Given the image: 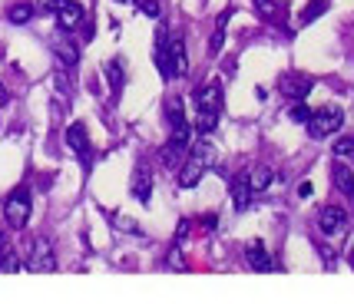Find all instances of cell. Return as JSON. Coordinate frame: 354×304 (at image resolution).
<instances>
[{
	"label": "cell",
	"mask_w": 354,
	"mask_h": 304,
	"mask_svg": "<svg viewBox=\"0 0 354 304\" xmlns=\"http://www.w3.org/2000/svg\"><path fill=\"white\" fill-rule=\"evenodd\" d=\"M205 166H212V146L209 142H199L196 149L189 152V159L183 162L179 169V185L183 189H196L202 182V175H205Z\"/></svg>",
	"instance_id": "1"
},
{
	"label": "cell",
	"mask_w": 354,
	"mask_h": 304,
	"mask_svg": "<svg viewBox=\"0 0 354 304\" xmlns=\"http://www.w3.org/2000/svg\"><path fill=\"white\" fill-rule=\"evenodd\" d=\"M30 212H33V198H30V189H27V185L14 189L10 196L3 198V215H7V225L17 228V231H20V228H27Z\"/></svg>",
	"instance_id": "2"
},
{
	"label": "cell",
	"mask_w": 354,
	"mask_h": 304,
	"mask_svg": "<svg viewBox=\"0 0 354 304\" xmlns=\"http://www.w3.org/2000/svg\"><path fill=\"white\" fill-rule=\"evenodd\" d=\"M308 133L311 139H328V136H335L341 126H344V113H341L338 106H322V109H315L308 116Z\"/></svg>",
	"instance_id": "3"
},
{
	"label": "cell",
	"mask_w": 354,
	"mask_h": 304,
	"mask_svg": "<svg viewBox=\"0 0 354 304\" xmlns=\"http://www.w3.org/2000/svg\"><path fill=\"white\" fill-rule=\"evenodd\" d=\"M278 90H281V96H288V99H305L311 90H315V76L301 73V70H288V73L278 76Z\"/></svg>",
	"instance_id": "4"
},
{
	"label": "cell",
	"mask_w": 354,
	"mask_h": 304,
	"mask_svg": "<svg viewBox=\"0 0 354 304\" xmlns=\"http://www.w3.org/2000/svg\"><path fill=\"white\" fill-rule=\"evenodd\" d=\"M27 268H30V272H40V274L57 272V255H53V245L46 242V238H37V242L30 245V261H27Z\"/></svg>",
	"instance_id": "5"
},
{
	"label": "cell",
	"mask_w": 354,
	"mask_h": 304,
	"mask_svg": "<svg viewBox=\"0 0 354 304\" xmlns=\"http://www.w3.org/2000/svg\"><path fill=\"white\" fill-rule=\"evenodd\" d=\"M66 146H70V149L83 159V166H90V162H93L90 136H86V126H83V122H70V126H66Z\"/></svg>",
	"instance_id": "6"
},
{
	"label": "cell",
	"mask_w": 354,
	"mask_h": 304,
	"mask_svg": "<svg viewBox=\"0 0 354 304\" xmlns=\"http://www.w3.org/2000/svg\"><path fill=\"white\" fill-rule=\"evenodd\" d=\"M318 228H322V235H338L348 228V212L341 205H324L318 215Z\"/></svg>",
	"instance_id": "7"
},
{
	"label": "cell",
	"mask_w": 354,
	"mask_h": 304,
	"mask_svg": "<svg viewBox=\"0 0 354 304\" xmlns=\"http://www.w3.org/2000/svg\"><path fill=\"white\" fill-rule=\"evenodd\" d=\"M86 20V10L73 3V0H63L60 7H57V23H60V30H77L80 23Z\"/></svg>",
	"instance_id": "8"
},
{
	"label": "cell",
	"mask_w": 354,
	"mask_h": 304,
	"mask_svg": "<svg viewBox=\"0 0 354 304\" xmlns=\"http://www.w3.org/2000/svg\"><path fill=\"white\" fill-rule=\"evenodd\" d=\"M196 106H199V113H218L222 109V86L218 83H205L196 93Z\"/></svg>",
	"instance_id": "9"
},
{
	"label": "cell",
	"mask_w": 354,
	"mask_h": 304,
	"mask_svg": "<svg viewBox=\"0 0 354 304\" xmlns=\"http://www.w3.org/2000/svg\"><path fill=\"white\" fill-rule=\"evenodd\" d=\"M252 185H248V172H239L235 179H232V205H235V212H245L248 202H252Z\"/></svg>",
	"instance_id": "10"
},
{
	"label": "cell",
	"mask_w": 354,
	"mask_h": 304,
	"mask_svg": "<svg viewBox=\"0 0 354 304\" xmlns=\"http://www.w3.org/2000/svg\"><path fill=\"white\" fill-rule=\"evenodd\" d=\"M166 116H169V129H172V136H185L189 139V120H185V113H183V99H176L172 96L169 103H166Z\"/></svg>",
	"instance_id": "11"
},
{
	"label": "cell",
	"mask_w": 354,
	"mask_h": 304,
	"mask_svg": "<svg viewBox=\"0 0 354 304\" xmlns=\"http://www.w3.org/2000/svg\"><path fill=\"white\" fill-rule=\"evenodd\" d=\"M129 189H133V198L146 205V202L153 198V172L146 166H139L136 172H133V185H129Z\"/></svg>",
	"instance_id": "12"
},
{
	"label": "cell",
	"mask_w": 354,
	"mask_h": 304,
	"mask_svg": "<svg viewBox=\"0 0 354 304\" xmlns=\"http://www.w3.org/2000/svg\"><path fill=\"white\" fill-rule=\"evenodd\" d=\"M245 261H248V268H252V272H272V268H275V261H272V255L265 251L262 242L248 245V248H245Z\"/></svg>",
	"instance_id": "13"
},
{
	"label": "cell",
	"mask_w": 354,
	"mask_h": 304,
	"mask_svg": "<svg viewBox=\"0 0 354 304\" xmlns=\"http://www.w3.org/2000/svg\"><path fill=\"white\" fill-rule=\"evenodd\" d=\"M156 66H159V76L162 79H172V70H169V33L159 27V33H156Z\"/></svg>",
	"instance_id": "14"
},
{
	"label": "cell",
	"mask_w": 354,
	"mask_h": 304,
	"mask_svg": "<svg viewBox=\"0 0 354 304\" xmlns=\"http://www.w3.org/2000/svg\"><path fill=\"white\" fill-rule=\"evenodd\" d=\"M169 70H172V79L176 76H185L189 73V57H185V44L176 37H169Z\"/></svg>",
	"instance_id": "15"
},
{
	"label": "cell",
	"mask_w": 354,
	"mask_h": 304,
	"mask_svg": "<svg viewBox=\"0 0 354 304\" xmlns=\"http://www.w3.org/2000/svg\"><path fill=\"white\" fill-rule=\"evenodd\" d=\"M185 155H189V139L185 136H169L166 149H162V162H166V166H179Z\"/></svg>",
	"instance_id": "16"
},
{
	"label": "cell",
	"mask_w": 354,
	"mask_h": 304,
	"mask_svg": "<svg viewBox=\"0 0 354 304\" xmlns=\"http://www.w3.org/2000/svg\"><path fill=\"white\" fill-rule=\"evenodd\" d=\"M53 53H57V60H60L63 70L77 66V60H80L77 44H73V40H66V37H57V40H53Z\"/></svg>",
	"instance_id": "17"
},
{
	"label": "cell",
	"mask_w": 354,
	"mask_h": 304,
	"mask_svg": "<svg viewBox=\"0 0 354 304\" xmlns=\"http://www.w3.org/2000/svg\"><path fill=\"white\" fill-rule=\"evenodd\" d=\"M331 182H335V189H338L344 198H354V172L348 166L335 162V169H331Z\"/></svg>",
	"instance_id": "18"
},
{
	"label": "cell",
	"mask_w": 354,
	"mask_h": 304,
	"mask_svg": "<svg viewBox=\"0 0 354 304\" xmlns=\"http://www.w3.org/2000/svg\"><path fill=\"white\" fill-rule=\"evenodd\" d=\"M272 179H275V172H272L268 166L248 169V185H252V192H265V189L272 185Z\"/></svg>",
	"instance_id": "19"
},
{
	"label": "cell",
	"mask_w": 354,
	"mask_h": 304,
	"mask_svg": "<svg viewBox=\"0 0 354 304\" xmlns=\"http://www.w3.org/2000/svg\"><path fill=\"white\" fill-rule=\"evenodd\" d=\"M106 79H109V86H113V93L123 90V60H109L106 63Z\"/></svg>",
	"instance_id": "20"
},
{
	"label": "cell",
	"mask_w": 354,
	"mask_h": 304,
	"mask_svg": "<svg viewBox=\"0 0 354 304\" xmlns=\"http://www.w3.org/2000/svg\"><path fill=\"white\" fill-rule=\"evenodd\" d=\"M324 10H328V0H308L305 10H301V23H315Z\"/></svg>",
	"instance_id": "21"
},
{
	"label": "cell",
	"mask_w": 354,
	"mask_h": 304,
	"mask_svg": "<svg viewBox=\"0 0 354 304\" xmlns=\"http://www.w3.org/2000/svg\"><path fill=\"white\" fill-rule=\"evenodd\" d=\"M218 126V113H199L196 116V129H199L202 136H212Z\"/></svg>",
	"instance_id": "22"
},
{
	"label": "cell",
	"mask_w": 354,
	"mask_h": 304,
	"mask_svg": "<svg viewBox=\"0 0 354 304\" xmlns=\"http://www.w3.org/2000/svg\"><path fill=\"white\" fill-rule=\"evenodd\" d=\"M0 272H3V274H7V272H20V258H17L7 245L0 248Z\"/></svg>",
	"instance_id": "23"
},
{
	"label": "cell",
	"mask_w": 354,
	"mask_h": 304,
	"mask_svg": "<svg viewBox=\"0 0 354 304\" xmlns=\"http://www.w3.org/2000/svg\"><path fill=\"white\" fill-rule=\"evenodd\" d=\"M10 23H27V20H30L33 17V7L30 3H17V7H10Z\"/></svg>",
	"instance_id": "24"
},
{
	"label": "cell",
	"mask_w": 354,
	"mask_h": 304,
	"mask_svg": "<svg viewBox=\"0 0 354 304\" xmlns=\"http://www.w3.org/2000/svg\"><path fill=\"white\" fill-rule=\"evenodd\" d=\"M252 7H255V14H262V17L278 14V0H252Z\"/></svg>",
	"instance_id": "25"
},
{
	"label": "cell",
	"mask_w": 354,
	"mask_h": 304,
	"mask_svg": "<svg viewBox=\"0 0 354 304\" xmlns=\"http://www.w3.org/2000/svg\"><path fill=\"white\" fill-rule=\"evenodd\" d=\"M308 116H311V109L305 106L301 99H298V103L292 106V120H295V122H308Z\"/></svg>",
	"instance_id": "26"
},
{
	"label": "cell",
	"mask_w": 354,
	"mask_h": 304,
	"mask_svg": "<svg viewBox=\"0 0 354 304\" xmlns=\"http://www.w3.org/2000/svg\"><path fill=\"white\" fill-rule=\"evenodd\" d=\"M351 152H354V136L338 139V146H335V155H351Z\"/></svg>",
	"instance_id": "27"
},
{
	"label": "cell",
	"mask_w": 354,
	"mask_h": 304,
	"mask_svg": "<svg viewBox=\"0 0 354 304\" xmlns=\"http://www.w3.org/2000/svg\"><path fill=\"white\" fill-rule=\"evenodd\" d=\"M222 44H225V30H218V27H216V33H212V40H209V53L216 57L218 50H222Z\"/></svg>",
	"instance_id": "28"
},
{
	"label": "cell",
	"mask_w": 354,
	"mask_h": 304,
	"mask_svg": "<svg viewBox=\"0 0 354 304\" xmlns=\"http://www.w3.org/2000/svg\"><path fill=\"white\" fill-rule=\"evenodd\" d=\"M139 10L156 20V17H159V0H142V3H139Z\"/></svg>",
	"instance_id": "29"
},
{
	"label": "cell",
	"mask_w": 354,
	"mask_h": 304,
	"mask_svg": "<svg viewBox=\"0 0 354 304\" xmlns=\"http://www.w3.org/2000/svg\"><path fill=\"white\" fill-rule=\"evenodd\" d=\"M63 0H40V10H46V14H57V7H60Z\"/></svg>",
	"instance_id": "30"
},
{
	"label": "cell",
	"mask_w": 354,
	"mask_h": 304,
	"mask_svg": "<svg viewBox=\"0 0 354 304\" xmlns=\"http://www.w3.org/2000/svg\"><path fill=\"white\" fill-rule=\"evenodd\" d=\"M298 196L308 198V196H311V182H301V185H298Z\"/></svg>",
	"instance_id": "31"
},
{
	"label": "cell",
	"mask_w": 354,
	"mask_h": 304,
	"mask_svg": "<svg viewBox=\"0 0 354 304\" xmlns=\"http://www.w3.org/2000/svg\"><path fill=\"white\" fill-rule=\"evenodd\" d=\"M202 225H205L209 231H212V228H216V215H205V218H202Z\"/></svg>",
	"instance_id": "32"
},
{
	"label": "cell",
	"mask_w": 354,
	"mask_h": 304,
	"mask_svg": "<svg viewBox=\"0 0 354 304\" xmlns=\"http://www.w3.org/2000/svg\"><path fill=\"white\" fill-rule=\"evenodd\" d=\"M0 103H7V93H3V86H0Z\"/></svg>",
	"instance_id": "33"
},
{
	"label": "cell",
	"mask_w": 354,
	"mask_h": 304,
	"mask_svg": "<svg viewBox=\"0 0 354 304\" xmlns=\"http://www.w3.org/2000/svg\"><path fill=\"white\" fill-rule=\"evenodd\" d=\"M0 248H3V231H0Z\"/></svg>",
	"instance_id": "34"
},
{
	"label": "cell",
	"mask_w": 354,
	"mask_h": 304,
	"mask_svg": "<svg viewBox=\"0 0 354 304\" xmlns=\"http://www.w3.org/2000/svg\"><path fill=\"white\" fill-rule=\"evenodd\" d=\"M116 3H129V0H116Z\"/></svg>",
	"instance_id": "35"
},
{
	"label": "cell",
	"mask_w": 354,
	"mask_h": 304,
	"mask_svg": "<svg viewBox=\"0 0 354 304\" xmlns=\"http://www.w3.org/2000/svg\"><path fill=\"white\" fill-rule=\"evenodd\" d=\"M351 155H354V152H351Z\"/></svg>",
	"instance_id": "36"
}]
</instances>
